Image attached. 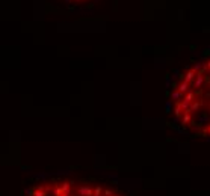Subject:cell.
<instances>
[{
  "instance_id": "cell-1",
  "label": "cell",
  "mask_w": 210,
  "mask_h": 196,
  "mask_svg": "<svg viewBox=\"0 0 210 196\" xmlns=\"http://www.w3.org/2000/svg\"><path fill=\"white\" fill-rule=\"evenodd\" d=\"M104 187L89 182L67 180V178H49L30 186L24 192V196H103Z\"/></svg>"
},
{
  "instance_id": "cell-2",
  "label": "cell",
  "mask_w": 210,
  "mask_h": 196,
  "mask_svg": "<svg viewBox=\"0 0 210 196\" xmlns=\"http://www.w3.org/2000/svg\"><path fill=\"white\" fill-rule=\"evenodd\" d=\"M195 76H196V72L194 71V70H189L186 74H183V76H180L183 80H185L186 83H189V85H192V82H194V79H195Z\"/></svg>"
},
{
  "instance_id": "cell-3",
  "label": "cell",
  "mask_w": 210,
  "mask_h": 196,
  "mask_svg": "<svg viewBox=\"0 0 210 196\" xmlns=\"http://www.w3.org/2000/svg\"><path fill=\"white\" fill-rule=\"evenodd\" d=\"M175 89H177V91H179V92L181 94V95H185V94H186V92L189 91V83H186V82H185V80H183V82H181V83H180L179 86H177V87H175Z\"/></svg>"
},
{
  "instance_id": "cell-4",
  "label": "cell",
  "mask_w": 210,
  "mask_h": 196,
  "mask_svg": "<svg viewBox=\"0 0 210 196\" xmlns=\"http://www.w3.org/2000/svg\"><path fill=\"white\" fill-rule=\"evenodd\" d=\"M181 97H183V95H181V94H180L179 91H177V89H175V91H174V92L171 94V98H172V100H175V101L181 100Z\"/></svg>"
},
{
  "instance_id": "cell-5",
  "label": "cell",
  "mask_w": 210,
  "mask_h": 196,
  "mask_svg": "<svg viewBox=\"0 0 210 196\" xmlns=\"http://www.w3.org/2000/svg\"><path fill=\"white\" fill-rule=\"evenodd\" d=\"M206 68L210 70V60H209V62H206Z\"/></svg>"
},
{
  "instance_id": "cell-6",
  "label": "cell",
  "mask_w": 210,
  "mask_h": 196,
  "mask_svg": "<svg viewBox=\"0 0 210 196\" xmlns=\"http://www.w3.org/2000/svg\"><path fill=\"white\" fill-rule=\"evenodd\" d=\"M207 131H209V133H210V127H207Z\"/></svg>"
},
{
  "instance_id": "cell-7",
  "label": "cell",
  "mask_w": 210,
  "mask_h": 196,
  "mask_svg": "<svg viewBox=\"0 0 210 196\" xmlns=\"http://www.w3.org/2000/svg\"><path fill=\"white\" fill-rule=\"evenodd\" d=\"M74 2H80V0H74Z\"/></svg>"
}]
</instances>
